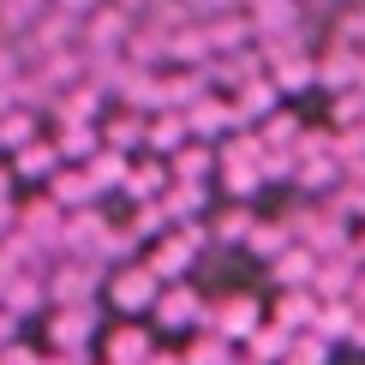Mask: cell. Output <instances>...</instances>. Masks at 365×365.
Masks as SVG:
<instances>
[{
    "label": "cell",
    "mask_w": 365,
    "mask_h": 365,
    "mask_svg": "<svg viewBox=\"0 0 365 365\" xmlns=\"http://www.w3.org/2000/svg\"><path fill=\"white\" fill-rule=\"evenodd\" d=\"M102 287V264L96 257H54L48 269H42V299L48 306H84V299H96Z\"/></svg>",
    "instance_id": "1"
},
{
    "label": "cell",
    "mask_w": 365,
    "mask_h": 365,
    "mask_svg": "<svg viewBox=\"0 0 365 365\" xmlns=\"http://www.w3.org/2000/svg\"><path fill=\"white\" fill-rule=\"evenodd\" d=\"M180 120H186V132H192V138H204V144H216V138L234 132V108H227L222 90H197L186 108H180Z\"/></svg>",
    "instance_id": "2"
},
{
    "label": "cell",
    "mask_w": 365,
    "mask_h": 365,
    "mask_svg": "<svg viewBox=\"0 0 365 365\" xmlns=\"http://www.w3.org/2000/svg\"><path fill=\"white\" fill-rule=\"evenodd\" d=\"M257 317H264V306H257L252 294H234V299H222V306H204L197 329H216V336H227V341H246L257 329Z\"/></svg>",
    "instance_id": "3"
},
{
    "label": "cell",
    "mask_w": 365,
    "mask_h": 365,
    "mask_svg": "<svg viewBox=\"0 0 365 365\" xmlns=\"http://www.w3.org/2000/svg\"><path fill=\"white\" fill-rule=\"evenodd\" d=\"M150 312H156V324H162V329H197V317H204V299H197L192 287H186V276H180V282H162V287H156Z\"/></svg>",
    "instance_id": "4"
},
{
    "label": "cell",
    "mask_w": 365,
    "mask_h": 365,
    "mask_svg": "<svg viewBox=\"0 0 365 365\" xmlns=\"http://www.w3.org/2000/svg\"><path fill=\"white\" fill-rule=\"evenodd\" d=\"M126 36H132V12H120L114 6V0H108V6H96V12H90V24H84V54H120V48H126Z\"/></svg>",
    "instance_id": "5"
},
{
    "label": "cell",
    "mask_w": 365,
    "mask_h": 365,
    "mask_svg": "<svg viewBox=\"0 0 365 365\" xmlns=\"http://www.w3.org/2000/svg\"><path fill=\"white\" fill-rule=\"evenodd\" d=\"M156 276H150V264H120L108 276V299L114 312H150V299H156Z\"/></svg>",
    "instance_id": "6"
},
{
    "label": "cell",
    "mask_w": 365,
    "mask_h": 365,
    "mask_svg": "<svg viewBox=\"0 0 365 365\" xmlns=\"http://www.w3.org/2000/svg\"><path fill=\"white\" fill-rule=\"evenodd\" d=\"M282 102V90L269 84V72H252L246 84H234L227 90V108H234V126H257V120H264L269 108H276Z\"/></svg>",
    "instance_id": "7"
},
{
    "label": "cell",
    "mask_w": 365,
    "mask_h": 365,
    "mask_svg": "<svg viewBox=\"0 0 365 365\" xmlns=\"http://www.w3.org/2000/svg\"><path fill=\"white\" fill-rule=\"evenodd\" d=\"M90 336H96V299H84V306H54L48 347H90Z\"/></svg>",
    "instance_id": "8"
},
{
    "label": "cell",
    "mask_w": 365,
    "mask_h": 365,
    "mask_svg": "<svg viewBox=\"0 0 365 365\" xmlns=\"http://www.w3.org/2000/svg\"><path fill=\"white\" fill-rule=\"evenodd\" d=\"M42 192H48L60 210H84V204H96V197H102L96 186H90V174L78 168V162H60V168L42 180Z\"/></svg>",
    "instance_id": "9"
},
{
    "label": "cell",
    "mask_w": 365,
    "mask_h": 365,
    "mask_svg": "<svg viewBox=\"0 0 365 365\" xmlns=\"http://www.w3.org/2000/svg\"><path fill=\"white\" fill-rule=\"evenodd\" d=\"M84 36V12H42V24L30 30V54H54V48H72Z\"/></svg>",
    "instance_id": "10"
},
{
    "label": "cell",
    "mask_w": 365,
    "mask_h": 365,
    "mask_svg": "<svg viewBox=\"0 0 365 365\" xmlns=\"http://www.w3.org/2000/svg\"><path fill=\"white\" fill-rule=\"evenodd\" d=\"M354 78H359V48H347V42H329V54L312 60V84H324L329 96H336V90H347Z\"/></svg>",
    "instance_id": "11"
},
{
    "label": "cell",
    "mask_w": 365,
    "mask_h": 365,
    "mask_svg": "<svg viewBox=\"0 0 365 365\" xmlns=\"http://www.w3.org/2000/svg\"><path fill=\"white\" fill-rule=\"evenodd\" d=\"M12 180H30V186H42L54 168H60V150H54V138H30V144H19L12 150Z\"/></svg>",
    "instance_id": "12"
},
{
    "label": "cell",
    "mask_w": 365,
    "mask_h": 365,
    "mask_svg": "<svg viewBox=\"0 0 365 365\" xmlns=\"http://www.w3.org/2000/svg\"><path fill=\"white\" fill-rule=\"evenodd\" d=\"M162 162H168V180H192V186H204V174H216V150H210L204 138H186Z\"/></svg>",
    "instance_id": "13"
},
{
    "label": "cell",
    "mask_w": 365,
    "mask_h": 365,
    "mask_svg": "<svg viewBox=\"0 0 365 365\" xmlns=\"http://www.w3.org/2000/svg\"><path fill=\"white\" fill-rule=\"evenodd\" d=\"M312 269H317V252L299 246V240H287V246L269 257V276H276V287H312Z\"/></svg>",
    "instance_id": "14"
},
{
    "label": "cell",
    "mask_w": 365,
    "mask_h": 365,
    "mask_svg": "<svg viewBox=\"0 0 365 365\" xmlns=\"http://www.w3.org/2000/svg\"><path fill=\"white\" fill-rule=\"evenodd\" d=\"M162 186H168V162H162V156H132V162H126V180H120V192H126L132 204L156 197Z\"/></svg>",
    "instance_id": "15"
},
{
    "label": "cell",
    "mask_w": 365,
    "mask_h": 365,
    "mask_svg": "<svg viewBox=\"0 0 365 365\" xmlns=\"http://www.w3.org/2000/svg\"><path fill=\"white\" fill-rule=\"evenodd\" d=\"M96 132H102V144H108V150L138 156V150H144V108H120L108 120H96Z\"/></svg>",
    "instance_id": "16"
},
{
    "label": "cell",
    "mask_w": 365,
    "mask_h": 365,
    "mask_svg": "<svg viewBox=\"0 0 365 365\" xmlns=\"http://www.w3.org/2000/svg\"><path fill=\"white\" fill-rule=\"evenodd\" d=\"M0 306L19 317V324H24V317H36L42 306H48V299H42V276H30V269H12V282L0 287Z\"/></svg>",
    "instance_id": "17"
},
{
    "label": "cell",
    "mask_w": 365,
    "mask_h": 365,
    "mask_svg": "<svg viewBox=\"0 0 365 365\" xmlns=\"http://www.w3.org/2000/svg\"><path fill=\"white\" fill-rule=\"evenodd\" d=\"M126 150H108V144H96V150H90V156L78 162V168L90 174V186H96V192H120V180H126Z\"/></svg>",
    "instance_id": "18"
},
{
    "label": "cell",
    "mask_w": 365,
    "mask_h": 365,
    "mask_svg": "<svg viewBox=\"0 0 365 365\" xmlns=\"http://www.w3.org/2000/svg\"><path fill=\"white\" fill-rule=\"evenodd\" d=\"M354 299H317V317H312V336L317 341H329V347H336V341H347V329H354Z\"/></svg>",
    "instance_id": "19"
},
{
    "label": "cell",
    "mask_w": 365,
    "mask_h": 365,
    "mask_svg": "<svg viewBox=\"0 0 365 365\" xmlns=\"http://www.w3.org/2000/svg\"><path fill=\"white\" fill-rule=\"evenodd\" d=\"M269 84L282 90V96H299V90H312V48H299V54H282V60H269Z\"/></svg>",
    "instance_id": "20"
},
{
    "label": "cell",
    "mask_w": 365,
    "mask_h": 365,
    "mask_svg": "<svg viewBox=\"0 0 365 365\" xmlns=\"http://www.w3.org/2000/svg\"><path fill=\"white\" fill-rule=\"evenodd\" d=\"M102 102H108V96H102V90L96 84H66V90H60V96H54V114L60 120H102Z\"/></svg>",
    "instance_id": "21"
},
{
    "label": "cell",
    "mask_w": 365,
    "mask_h": 365,
    "mask_svg": "<svg viewBox=\"0 0 365 365\" xmlns=\"http://www.w3.org/2000/svg\"><path fill=\"white\" fill-rule=\"evenodd\" d=\"M96 144H102L96 120H60V132H54V150H60V162H84Z\"/></svg>",
    "instance_id": "22"
},
{
    "label": "cell",
    "mask_w": 365,
    "mask_h": 365,
    "mask_svg": "<svg viewBox=\"0 0 365 365\" xmlns=\"http://www.w3.org/2000/svg\"><path fill=\"white\" fill-rule=\"evenodd\" d=\"M287 341H294V329H282L276 317H269V324L257 317V329L246 336V359H257V365H276V359L287 354Z\"/></svg>",
    "instance_id": "23"
},
{
    "label": "cell",
    "mask_w": 365,
    "mask_h": 365,
    "mask_svg": "<svg viewBox=\"0 0 365 365\" xmlns=\"http://www.w3.org/2000/svg\"><path fill=\"white\" fill-rule=\"evenodd\" d=\"M312 317H317V294L312 287H282V299H276V324L282 329H312Z\"/></svg>",
    "instance_id": "24"
},
{
    "label": "cell",
    "mask_w": 365,
    "mask_h": 365,
    "mask_svg": "<svg viewBox=\"0 0 365 365\" xmlns=\"http://www.w3.org/2000/svg\"><path fill=\"white\" fill-rule=\"evenodd\" d=\"M102 354H108V365H144V354H150V336L138 324H120L108 341H102Z\"/></svg>",
    "instance_id": "25"
},
{
    "label": "cell",
    "mask_w": 365,
    "mask_h": 365,
    "mask_svg": "<svg viewBox=\"0 0 365 365\" xmlns=\"http://www.w3.org/2000/svg\"><path fill=\"white\" fill-rule=\"evenodd\" d=\"M180 359H186V365H234V359H240V341L216 336V329H197V341H192Z\"/></svg>",
    "instance_id": "26"
},
{
    "label": "cell",
    "mask_w": 365,
    "mask_h": 365,
    "mask_svg": "<svg viewBox=\"0 0 365 365\" xmlns=\"http://www.w3.org/2000/svg\"><path fill=\"white\" fill-rule=\"evenodd\" d=\"M336 180H341L336 156H294V186L299 192H329Z\"/></svg>",
    "instance_id": "27"
},
{
    "label": "cell",
    "mask_w": 365,
    "mask_h": 365,
    "mask_svg": "<svg viewBox=\"0 0 365 365\" xmlns=\"http://www.w3.org/2000/svg\"><path fill=\"white\" fill-rule=\"evenodd\" d=\"M36 138V108H24V102H12V108H0V150H19V144H30Z\"/></svg>",
    "instance_id": "28"
},
{
    "label": "cell",
    "mask_w": 365,
    "mask_h": 365,
    "mask_svg": "<svg viewBox=\"0 0 365 365\" xmlns=\"http://www.w3.org/2000/svg\"><path fill=\"white\" fill-rule=\"evenodd\" d=\"M216 174H222L227 197H240V204L264 192V180H257V162H216Z\"/></svg>",
    "instance_id": "29"
},
{
    "label": "cell",
    "mask_w": 365,
    "mask_h": 365,
    "mask_svg": "<svg viewBox=\"0 0 365 365\" xmlns=\"http://www.w3.org/2000/svg\"><path fill=\"white\" fill-rule=\"evenodd\" d=\"M294 138H299V120L287 108H269L264 126H257V144H264V150H294Z\"/></svg>",
    "instance_id": "30"
},
{
    "label": "cell",
    "mask_w": 365,
    "mask_h": 365,
    "mask_svg": "<svg viewBox=\"0 0 365 365\" xmlns=\"http://www.w3.org/2000/svg\"><path fill=\"white\" fill-rule=\"evenodd\" d=\"M240 246H246L252 257H264V264H269V257L287 246V227H282V222H257V216H252V227H246V240H240Z\"/></svg>",
    "instance_id": "31"
},
{
    "label": "cell",
    "mask_w": 365,
    "mask_h": 365,
    "mask_svg": "<svg viewBox=\"0 0 365 365\" xmlns=\"http://www.w3.org/2000/svg\"><path fill=\"white\" fill-rule=\"evenodd\" d=\"M204 227H210V240H222V246H240V240H246V227H252V210L234 197V204H227L216 222H204Z\"/></svg>",
    "instance_id": "32"
},
{
    "label": "cell",
    "mask_w": 365,
    "mask_h": 365,
    "mask_svg": "<svg viewBox=\"0 0 365 365\" xmlns=\"http://www.w3.org/2000/svg\"><path fill=\"white\" fill-rule=\"evenodd\" d=\"M365 120V90L359 84H347V90H336V96H329V126H359Z\"/></svg>",
    "instance_id": "33"
},
{
    "label": "cell",
    "mask_w": 365,
    "mask_h": 365,
    "mask_svg": "<svg viewBox=\"0 0 365 365\" xmlns=\"http://www.w3.org/2000/svg\"><path fill=\"white\" fill-rule=\"evenodd\" d=\"M257 180H264V186L294 180V150H264V156H257Z\"/></svg>",
    "instance_id": "34"
},
{
    "label": "cell",
    "mask_w": 365,
    "mask_h": 365,
    "mask_svg": "<svg viewBox=\"0 0 365 365\" xmlns=\"http://www.w3.org/2000/svg\"><path fill=\"white\" fill-rule=\"evenodd\" d=\"M336 42H347V48H359V54H365V6H359V12H341Z\"/></svg>",
    "instance_id": "35"
},
{
    "label": "cell",
    "mask_w": 365,
    "mask_h": 365,
    "mask_svg": "<svg viewBox=\"0 0 365 365\" xmlns=\"http://www.w3.org/2000/svg\"><path fill=\"white\" fill-rule=\"evenodd\" d=\"M42 354H36V347H24L19 336H12V341H0V365H36Z\"/></svg>",
    "instance_id": "36"
},
{
    "label": "cell",
    "mask_w": 365,
    "mask_h": 365,
    "mask_svg": "<svg viewBox=\"0 0 365 365\" xmlns=\"http://www.w3.org/2000/svg\"><path fill=\"white\" fill-rule=\"evenodd\" d=\"M36 365H90V359H84V347H54V354H42Z\"/></svg>",
    "instance_id": "37"
},
{
    "label": "cell",
    "mask_w": 365,
    "mask_h": 365,
    "mask_svg": "<svg viewBox=\"0 0 365 365\" xmlns=\"http://www.w3.org/2000/svg\"><path fill=\"white\" fill-rule=\"evenodd\" d=\"M180 6H186L192 19H210V12H227V6H234V0H180Z\"/></svg>",
    "instance_id": "38"
},
{
    "label": "cell",
    "mask_w": 365,
    "mask_h": 365,
    "mask_svg": "<svg viewBox=\"0 0 365 365\" xmlns=\"http://www.w3.org/2000/svg\"><path fill=\"white\" fill-rule=\"evenodd\" d=\"M12 336H19V317H12L6 306H0V341H12Z\"/></svg>",
    "instance_id": "39"
},
{
    "label": "cell",
    "mask_w": 365,
    "mask_h": 365,
    "mask_svg": "<svg viewBox=\"0 0 365 365\" xmlns=\"http://www.w3.org/2000/svg\"><path fill=\"white\" fill-rule=\"evenodd\" d=\"M144 365H186V359H180V354H156V347H150V354H144Z\"/></svg>",
    "instance_id": "40"
},
{
    "label": "cell",
    "mask_w": 365,
    "mask_h": 365,
    "mask_svg": "<svg viewBox=\"0 0 365 365\" xmlns=\"http://www.w3.org/2000/svg\"><path fill=\"white\" fill-rule=\"evenodd\" d=\"M0 204H12V168L0 162Z\"/></svg>",
    "instance_id": "41"
},
{
    "label": "cell",
    "mask_w": 365,
    "mask_h": 365,
    "mask_svg": "<svg viewBox=\"0 0 365 365\" xmlns=\"http://www.w3.org/2000/svg\"><path fill=\"white\" fill-rule=\"evenodd\" d=\"M12 204H19V197H12ZM12 204H0V234H6V227H12Z\"/></svg>",
    "instance_id": "42"
},
{
    "label": "cell",
    "mask_w": 365,
    "mask_h": 365,
    "mask_svg": "<svg viewBox=\"0 0 365 365\" xmlns=\"http://www.w3.org/2000/svg\"><path fill=\"white\" fill-rule=\"evenodd\" d=\"M12 282V264H6V257H0V287H6Z\"/></svg>",
    "instance_id": "43"
},
{
    "label": "cell",
    "mask_w": 365,
    "mask_h": 365,
    "mask_svg": "<svg viewBox=\"0 0 365 365\" xmlns=\"http://www.w3.org/2000/svg\"><path fill=\"white\" fill-rule=\"evenodd\" d=\"M354 84H359V90H365V54H359V78H354Z\"/></svg>",
    "instance_id": "44"
},
{
    "label": "cell",
    "mask_w": 365,
    "mask_h": 365,
    "mask_svg": "<svg viewBox=\"0 0 365 365\" xmlns=\"http://www.w3.org/2000/svg\"><path fill=\"white\" fill-rule=\"evenodd\" d=\"M359 132H365V120H359Z\"/></svg>",
    "instance_id": "45"
}]
</instances>
